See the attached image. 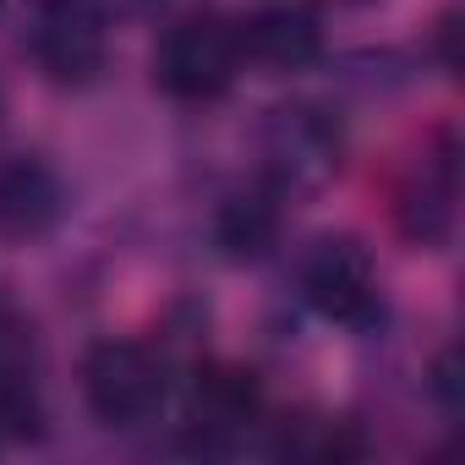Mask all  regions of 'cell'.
Here are the masks:
<instances>
[{
  "mask_svg": "<svg viewBox=\"0 0 465 465\" xmlns=\"http://www.w3.org/2000/svg\"><path fill=\"white\" fill-rule=\"evenodd\" d=\"M242 72H247L242 28L236 17H219V12H192L170 23L153 50V88L175 104H213L236 88Z\"/></svg>",
  "mask_w": 465,
  "mask_h": 465,
  "instance_id": "277c9868",
  "label": "cell"
},
{
  "mask_svg": "<svg viewBox=\"0 0 465 465\" xmlns=\"http://www.w3.org/2000/svg\"><path fill=\"white\" fill-rule=\"evenodd\" d=\"M28 55L50 88H94L110 66L104 0H34Z\"/></svg>",
  "mask_w": 465,
  "mask_h": 465,
  "instance_id": "5b68a950",
  "label": "cell"
},
{
  "mask_svg": "<svg viewBox=\"0 0 465 465\" xmlns=\"http://www.w3.org/2000/svg\"><path fill=\"white\" fill-rule=\"evenodd\" d=\"M285 197L269 181H247L236 186L219 208H213V247L230 263H263L280 236H285Z\"/></svg>",
  "mask_w": 465,
  "mask_h": 465,
  "instance_id": "8fae6325",
  "label": "cell"
},
{
  "mask_svg": "<svg viewBox=\"0 0 465 465\" xmlns=\"http://www.w3.org/2000/svg\"><path fill=\"white\" fill-rule=\"evenodd\" d=\"M269 421V394L263 378L242 361H203L186 389V432L197 449L219 454L247 443Z\"/></svg>",
  "mask_w": 465,
  "mask_h": 465,
  "instance_id": "52a82bcc",
  "label": "cell"
},
{
  "mask_svg": "<svg viewBox=\"0 0 465 465\" xmlns=\"http://www.w3.org/2000/svg\"><path fill=\"white\" fill-rule=\"evenodd\" d=\"M0 12H6V0H0Z\"/></svg>",
  "mask_w": 465,
  "mask_h": 465,
  "instance_id": "9a60e30c",
  "label": "cell"
},
{
  "mask_svg": "<svg viewBox=\"0 0 465 465\" xmlns=\"http://www.w3.org/2000/svg\"><path fill=\"white\" fill-rule=\"evenodd\" d=\"M454 389H460V378H454V351H443L438 356V367H432V394L454 411Z\"/></svg>",
  "mask_w": 465,
  "mask_h": 465,
  "instance_id": "4fadbf2b",
  "label": "cell"
},
{
  "mask_svg": "<svg viewBox=\"0 0 465 465\" xmlns=\"http://www.w3.org/2000/svg\"><path fill=\"white\" fill-rule=\"evenodd\" d=\"M274 449L291 454V460L340 465V460H361V454H367V438H361L356 421H345V416H296V421H285V432H280Z\"/></svg>",
  "mask_w": 465,
  "mask_h": 465,
  "instance_id": "7c38bea8",
  "label": "cell"
},
{
  "mask_svg": "<svg viewBox=\"0 0 465 465\" xmlns=\"http://www.w3.org/2000/svg\"><path fill=\"white\" fill-rule=\"evenodd\" d=\"M0 115H6V88H0Z\"/></svg>",
  "mask_w": 465,
  "mask_h": 465,
  "instance_id": "5bb4252c",
  "label": "cell"
},
{
  "mask_svg": "<svg viewBox=\"0 0 465 465\" xmlns=\"http://www.w3.org/2000/svg\"><path fill=\"white\" fill-rule=\"evenodd\" d=\"M83 405L110 432H137L164 416L170 405V361L148 340H99L88 345L83 367Z\"/></svg>",
  "mask_w": 465,
  "mask_h": 465,
  "instance_id": "3957f363",
  "label": "cell"
},
{
  "mask_svg": "<svg viewBox=\"0 0 465 465\" xmlns=\"http://www.w3.org/2000/svg\"><path fill=\"white\" fill-rule=\"evenodd\" d=\"M50 405H45V356L39 329L17 302H0V438L34 443L45 438Z\"/></svg>",
  "mask_w": 465,
  "mask_h": 465,
  "instance_id": "ba28073f",
  "label": "cell"
},
{
  "mask_svg": "<svg viewBox=\"0 0 465 465\" xmlns=\"http://www.w3.org/2000/svg\"><path fill=\"white\" fill-rule=\"evenodd\" d=\"M454 224H460V143L454 132H432L394 186V230L411 247L438 252L454 242Z\"/></svg>",
  "mask_w": 465,
  "mask_h": 465,
  "instance_id": "8992f818",
  "label": "cell"
},
{
  "mask_svg": "<svg viewBox=\"0 0 465 465\" xmlns=\"http://www.w3.org/2000/svg\"><path fill=\"white\" fill-rule=\"evenodd\" d=\"M66 213L61 175L34 153H0V242H39Z\"/></svg>",
  "mask_w": 465,
  "mask_h": 465,
  "instance_id": "30bf717a",
  "label": "cell"
},
{
  "mask_svg": "<svg viewBox=\"0 0 465 465\" xmlns=\"http://www.w3.org/2000/svg\"><path fill=\"white\" fill-rule=\"evenodd\" d=\"M236 28L242 55L258 72H307L323 55V12L312 0H263Z\"/></svg>",
  "mask_w": 465,
  "mask_h": 465,
  "instance_id": "9c48e42d",
  "label": "cell"
},
{
  "mask_svg": "<svg viewBox=\"0 0 465 465\" xmlns=\"http://www.w3.org/2000/svg\"><path fill=\"white\" fill-rule=\"evenodd\" d=\"M296 296L307 302V312H318L323 323H334L345 334H372L389 318L383 274H378L367 242L345 236V230H329V236L307 242V252L296 258Z\"/></svg>",
  "mask_w": 465,
  "mask_h": 465,
  "instance_id": "7a4b0ae2",
  "label": "cell"
},
{
  "mask_svg": "<svg viewBox=\"0 0 465 465\" xmlns=\"http://www.w3.org/2000/svg\"><path fill=\"white\" fill-rule=\"evenodd\" d=\"M345 170V121L318 99H291L258 126V181L285 203L323 192Z\"/></svg>",
  "mask_w": 465,
  "mask_h": 465,
  "instance_id": "6da1fadb",
  "label": "cell"
}]
</instances>
